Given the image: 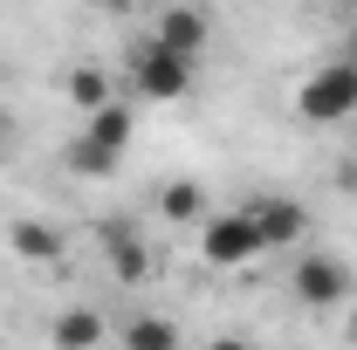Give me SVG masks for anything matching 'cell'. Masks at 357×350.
I'll return each mask as SVG.
<instances>
[{
	"label": "cell",
	"instance_id": "6da1fadb",
	"mask_svg": "<svg viewBox=\"0 0 357 350\" xmlns=\"http://www.w3.org/2000/svg\"><path fill=\"white\" fill-rule=\"evenodd\" d=\"M296 110H303V124H344V117H357V62L337 55V62L310 69L303 89H296Z\"/></svg>",
	"mask_w": 357,
	"mask_h": 350
},
{
	"label": "cell",
	"instance_id": "7a4b0ae2",
	"mask_svg": "<svg viewBox=\"0 0 357 350\" xmlns=\"http://www.w3.org/2000/svg\"><path fill=\"white\" fill-rule=\"evenodd\" d=\"M131 89L151 96V103H185V96H192V55H178V48L144 35V42L131 48Z\"/></svg>",
	"mask_w": 357,
	"mask_h": 350
},
{
	"label": "cell",
	"instance_id": "3957f363",
	"mask_svg": "<svg viewBox=\"0 0 357 350\" xmlns=\"http://www.w3.org/2000/svg\"><path fill=\"white\" fill-rule=\"evenodd\" d=\"M261 254H268V241H261V227H255L248 206L213 213L206 227H199V261L206 268H248V261H261Z\"/></svg>",
	"mask_w": 357,
	"mask_h": 350
},
{
	"label": "cell",
	"instance_id": "277c9868",
	"mask_svg": "<svg viewBox=\"0 0 357 350\" xmlns=\"http://www.w3.org/2000/svg\"><path fill=\"white\" fill-rule=\"evenodd\" d=\"M289 296H296L303 309H344L351 303V268L337 261V254H296Z\"/></svg>",
	"mask_w": 357,
	"mask_h": 350
},
{
	"label": "cell",
	"instance_id": "5b68a950",
	"mask_svg": "<svg viewBox=\"0 0 357 350\" xmlns=\"http://www.w3.org/2000/svg\"><path fill=\"white\" fill-rule=\"evenodd\" d=\"M96 241H103V261H110L117 282H144L151 275V248H144V234H137L131 220H103Z\"/></svg>",
	"mask_w": 357,
	"mask_h": 350
},
{
	"label": "cell",
	"instance_id": "8992f818",
	"mask_svg": "<svg viewBox=\"0 0 357 350\" xmlns=\"http://www.w3.org/2000/svg\"><path fill=\"white\" fill-rule=\"evenodd\" d=\"M248 213H255V227H261L268 254H275V248H296V241L310 234V213H303L296 199H282V192H261V199H248Z\"/></svg>",
	"mask_w": 357,
	"mask_h": 350
},
{
	"label": "cell",
	"instance_id": "52a82bcc",
	"mask_svg": "<svg viewBox=\"0 0 357 350\" xmlns=\"http://www.w3.org/2000/svg\"><path fill=\"white\" fill-rule=\"evenodd\" d=\"M206 35H213V21H206V7H192V0L165 7V14H158V28H151V42L178 48V55H199V48H206Z\"/></svg>",
	"mask_w": 357,
	"mask_h": 350
},
{
	"label": "cell",
	"instance_id": "ba28073f",
	"mask_svg": "<svg viewBox=\"0 0 357 350\" xmlns=\"http://www.w3.org/2000/svg\"><path fill=\"white\" fill-rule=\"evenodd\" d=\"M89 144H103V151H124V144H131L137 137V117H131V103H124V96H110V103H103V110H89Z\"/></svg>",
	"mask_w": 357,
	"mask_h": 350
},
{
	"label": "cell",
	"instance_id": "9c48e42d",
	"mask_svg": "<svg viewBox=\"0 0 357 350\" xmlns=\"http://www.w3.org/2000/svg\"><path fill=\"white\" fill-rule=\"evenodd\" d=\"M124 350H178V323L158 309H137L124 316Z\"/></svg>",
	"mask_w": 357,
	"mask_h": 350
},
{
	"label": "cell",
	"instance_id": "30bf717a",
	"mask_svg": "<svg viewBox=\"0 0 357 350\" xmlns=\"http://www.w3.org/2000/svg\"><path fill=\"white\" fill-rule=\"evenodd\" d=\"M7 248H14V254H21V261H62V234H55V227H42V220H14V227H7Z\"/></svg>",
	"mask_w": 357,
	"mask_h": 350
},
{
	"label": "cell",
	"instance_id": "8fae6325",
	"mask_svg": "<svg viewBox=\"0 0 357 350\" xmlns=\"http://www.w3.org/2000/svg\"><path fill=\"white\" fill-rule=\"evenodd\" d=\"M158 213L165 220H206V185L199 178H165L158 185Z\"/></svg>",
	"mask_w": 357,
	"mask_h": 350
},
{
	"label": "cell",
	"instance_id": "7c38bea8",
	"mask_svg": "<svg viewBox=\"0 0 357 350\" xmlns=\"http://www.w3.org/2000/svg\"><path fill=\"white\" fill-rule=\"evenodd\" d=\"M96 344H103V316H96V309L55 316V350H96Z\"/></svg>",
	"mask_w": 357,
	"mask_h": 350
},
{
	"label": "cell",
	"instance_id": "4fadbf2b",
	"mask_svg": "<svg viewBox=\"0 0 357 350\" xmlns=\"http://www.w3.org/2000/svg\"><path fill=\"white\" fill-rule=\"evenodd\" d=\"M62 165H69L76 178H110V172H117V151H103V144H89V137H69Z\"/></svg>",
	"mask_w": 357,
	"mask_h": 350
},
{
	"label": "cell",
	"instance_id": "5bb4252c",
	"mask_svg": "<svg viewBox=\"0 0 357 350\" xmlns=\"http://www.w3.org/2000/svg\"><path fill=\"white\" fill-rule=\"evenodd\" d=\"M110 96H117V89H110V76H103V69H89V62H83V69H69V103H76L83 117H89V110H103Z\"/></svg>",
	"mask_w": 357,
	"mask_h": 350
},
{
	"label": "cell",
	"instance_id": "9a60e30c",
	"mask_svg": "<svg viewBox=\"0 0 357 350\" xmlns=\"http://www.w3.org/2000/svg\"><path fill=\"white\" fill-rule=\"evenodd\" d=\"M199 350H255L248 337H213V344H199Z\"/></svg>",
	"mask_w": 357,
	"mask_h": 350
},
{
	"label": "cell",
	"instance_id": "2e32d148",
	"mask_svg": "<svg viewBox=\"0 0 357 350\" xmlns=\"http://www.w3.org/2000/svg\"><path fill=\"white\" fill-rule=\"evenodd\" d=\"M337 185H344V192H357V158H351V165H337Z\"/></svg>",
	"mask_w": 357,
	"mask_h": 350
},
{
	"label": "cell",
	"instance_id": "e0dca14e",
	"mask_svg": "<svg viewBox=\"0 0 357 350\" xmlns=\"http://www.w3.org/2000/svg\"><path fill=\"white\" fill-rule=\"evenodd\" d=\"M344 330H351V344H357V303H351V316H344Z\"/></svg>",
	"mask_w": 357,
	"mask_h": 350
},
{
	"label": "cell",
	"instance_id": "ac0fdd59",
	"mask_svg": "<svg viewBox=\"0 0 357 350\" xmlns=\"http://www.w3.org/2000/svg\"><path fill=\"white\" fill-rule=\"evenodd\" d=\"M344 55H351V62H357V28H351V35H344Z\"/></svg>",
	"mask_w": 357,
	"mask_h": 350
},
{
	"label": "cell",
	"instance_id": "d6986e66",
	"mask_svg": "<svg viewBox=\"0 0 357 350\" xmlns=\"http://www.w3.org/2000/svg\"><path fill=\"white\" fill-rule=\"evenodd\" d=\"M96 350H103V344H96Z\"/></svg>",
	"mask_w": 357,
	"mask_h": 350
}]
</instances>
